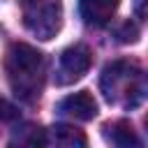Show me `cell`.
Listing matches in <instances>:
<instances>
[{
    "instance_id": "cell-7",
    "label": "cell",
    "mask_w": 148,
    "mask_h": 148,
    "mask_svg": "<svg viewBox=\"0 0 148 148\" xmlns=\"http://www.w3.org/2000/svg\"><path fill=\"white\" fill-rule=\"evenodd\" d=\"M44 143H53L60 148H76L86 146V134L72 125H53L51 130L44 132Z\"/></svg>"
},
{
    "instance_id": "cell-8",
    "label": "cell",
    "mask_w": 148,
    "mask_h": 148,
    "mask_svg": "<svg viewBox=\"0 0 148 148\" xmlns=\"http://www.w3.org/2000/svg\"><path fill=\"white\" fill-rule=\"evenodd\" d=\"M104 134H106V139H109L113 146H120V148L141 146V141H139L134 127H132L127 120H116V123L104 125Z\"/></svg>"
},
{
    "instance_id": "cell-6",
    "label": "cell",
    "mask_w": 148,
    "mask_h": 148,
    "mask_svg": "<svg viewBox=\"0 0 148 148\" xmlns=\"http://www.w3.org/2000/svg\"><path fill=\"white\" fill-rule=\"evenodd\" d=\"M120 0H79V14L88 25H104L116 14Z\"/></svg>"
},
{
    "instance_id": "cell-9",
    "label": "cell",
    "mask_w": 148,
    "mask_h": 148,
    "mask_svg": "<svg viewBox=\"0 0 148 148\" xmlns=\"http://www.w3.org/2000/svg\"><path fill=\"white\" fill-rule=\"evenodd\" d=\"M118 39L125 42V44H127V42H136V39H139V28H136L132 21H125V23L118 28Z\"/></svg>"
},
{
    "instance_id": "cell-1",
    "label": "cell",
    "mask_w": 148,
    "mask_h": 148,
    "mask_svg": "<svg viewBox=\"0 0 148 148\" xmlns=\"http://www.w3.org/2000/svg\"><path fill=\"white\" fill-rule=\"evenodd\" d=\"M5 74L12 92L21 102L32 104L42 97L46 83V60L35 46L16 42L5 56Z\"/></svg>"
},
{
    "instance_id": "cell-4",
    "label": "cell",
    "mask_w": 148,
    "mask_h": 148,
    "mask_svg": "<svg viewBox=\"0 0 148 148\" xmlns=\"http://www.w3.org/2000/svg\"><path fill=\"white\" fill-rule=\"evenodd\" d=\"M92 65V53L86 44H74L67 46L60 58H58V67H56V83L58 86H67L79 81Z\"/></svg>"
},
{
    "instance_id": "cell-2",
    "label": "cell",
    "mask_w": 148,
    "mask_h": 148,
    "mask_svg": "<svg viewBox=\"0 0 148 148\" xmlns=\"http://www.w3.org/2000/svg\"><path fill=\"white\" fill-rule=\"evenodd\" d=\"M99 88L109 104L136 109L146 97V74L132 60H113L102 69Z\"/></svg>"
},
{
    "instance_id": "cell-5",
    "label": "cell",
    "mask_w": 148,
    "mask_h": 148,
    "mask_svg": "<svg viewBox=\"0 0 148 148\" xmlns=\"http://www.w3.org/2000/svg\"><path fill=\"white\" fill-rule=\"evenodd\" d=\"M58 111L72 120H92L97 116V102L95 97L88 92V90H81V92H74V95H67L60 104H58Z\"/></svg>"
},
{
    "instance_id": "cell-3",
    "label": "cell",
    "mask_w": 148,
    "mask_h": 148,
    "mask_svg": "<svg viewBox=\"0 0 148 148\" xmlns=\"http://www.w3.org/2000/svg\"><path fill=\"white\" fill-rule=\"evenodd\" d=\"M23 25L37 39H53L62 25V2L60 0H30L23 7Z\"/></svg>"
},
{
    "instance_id": "cell-10",
    "label": "cell",
    "mask_w": 148,
    "mask_h": 148,
    "mask_svg": "<svg viewBox=\"0 0 148 148\" xmlns=\"http://www.w3.org/2000/svg\"><path fill=\"white\" fill-rule=\"evenodd\" d=\"M143 5H146V0H134V12H136V16H139V18H143V16H146Z\"/></svg>"
}]
</instances>
